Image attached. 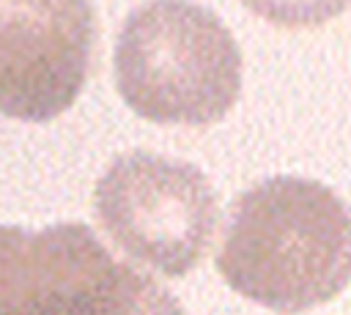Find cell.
Wrapping results in <instances>:
<instances>
[{"label": "cell", "instance_id": "obj_4", "mask_svg": "<svg viewBox=\"0 0 351 315\" xmlns=\"http://www.w3.org/2000/svg\"><path fill=\"white\" fill-rule=\"evenodd\" d=\"M96 52L90 0H0V112L27 123L63 115Z\"/></svg>", "mask_w": 351, "mask_h": 315}, {"label": "cell", "instance_id": "obj_1", "mask_svg": "<svg viewBox=\"0 0 351 315\" xmlns=\"http://www.w3.org/2000/svg\"><path fill=\"white\" fill-rule=\"evenodd\" d=\"M244 299L296 315L351 282V208L324 184L277 175L241 192L217 255Z\"/></svg>", "mask_w": 351, "mask_h": 315}, {"label": "cell", "instance_id": "obj_5", "mask_svg": "<svg viewBox=\"0 0 351 315\" xmlns=\"http://www.w3.org/2000/svg\"><path fill=\"white\" fill-rule=\"evenodd\" d=\"M25 315H184L145 271L118 260L80 222L30 233Z\"/></svg>", "mask_w": 351, "mask_h": 315}, {"label": "cell", "instance_id": "obj_2", "mask_svg": "<svg viewBox=\"0 0 351 315\" xmlns=\"http://www.w3.org/2000/svg\"><path fill=\"white\" fill-rule=\"evenodd\" d=\"M115 88L154 123L208 126L241 93V52L225 22L189 0H151L115 41Z\"/></svg>", "mask_w": 351, "mask_h": 315}, {"label": "cell", "instance_id": "obj_7", "mask_svg": "<svg viewBox=\"0 0 351 315\" xmlns=\"http://www.w3.org/2000/svg\"><path fill=\"white\" fill-rule=\"evenodd\" d=\"M261 19L280 27H318L340 16L351 0H241Z\"/></svg>", "mask_w": 351, "mask_h": 315}, {"label": "cell", "instance_id": "obj_3", "mask_svg": "<svg viewBox=\"0 0 351 315\" xmlns=\"http://www.w3.org/2000/svg\"><path fill=\"white\" fill-rule=\"evenodd\" d=\"M93 211L121 252L165 277L189 274L219 222L214 186L195 164L145 151L123 153L104 170Z\"/></svg>", "mask_w": 351, "mask_h": 315}, {"label": "cell", "instance_id": "obj_6", "mask_svg": "<svg viewBox=\"0 0 351 315\" xmlns=\"http://www.w3.org/2000/svg\"><path fill=\"white\" fill-rule=\"evenodd\" d=\"M30 233L0 225V315H25Z\"/></svg>", "mask_w": 351, "mask_h": 315}]
</instances>
